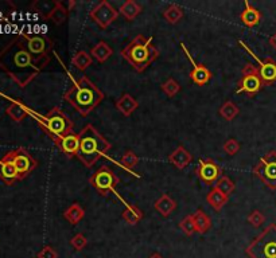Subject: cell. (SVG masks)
Here are the masks:
<instances>
[{
  "label": "cell",
  "mask_w": 276,
  "mask_h": 258,
  "mask_svg": "<svg viewBox=\"0 0 276 258\" xmlns=\"http://www.w3.org/2000/svg\"><path fill=\"white\" fill-rule=\"evenodd\" d=\"M49 62L50 56L33 55L22 35L11 39L0 50V69L22 89L33 82Z\"/></svg>",
  "instance_id": "1"
},
{
  "label": "cell",
  "mask_w": 276,
  "mask_h": 258,
  "mask_svg": "<svg viewBox=\"0 0 276 258\" xmlns=\"http://www.w3.org/2000/svg\"><path fill=\"white\" fill-rule=\"evenodd\" d=\"M104 93L88 78L82 75L70 86L64 94V100L72 105L82 117H87L95 108H97L100 102L104 100Z\"/></svg>",
  "instance_id": "2"
},
{
  "label": "cell",
  "mask_w": 276,
  "mask_h": 258,
  "mask_svg": "<svg viewBox=\"0 0 276 258\" xmlns=\"http://www.w3.org/2000/svg\"><path fill=\"white\" fill-rule=\"evenodd\" d=\"M78 135L79 151L77 159L87 168H92L96 161L100 160V157L108 154V151L112 148V144L92 124H87Z\"/></svg>",
  "instance_id": "3"
},
{
  "label": "cell",
  "mask_w": 276,
  "mask_h": 258,
  "mask_svg": "<svg viewBox=\"0 0 276 258\" xmlns=\"http://www.w3.org/2000/svg\"><path fill=\"white\" fill-rule=\"evenodd\" d=\"M120 54L137 73H143L158 58L159 50L152 45V37L146 38L140 34L133 38Z\"/></svg>",
  "instance_id": "4"
},
{
  "label": "cell",
  "mask_w": 276,
  "mask_h": 258,
  "mask_svg": "<svg viewBox=\"0 0 276 258\" xmlns=\"http://www.w3.org/2000/svg\"><path fill=\"white\" fill-rule=\"evenodd\" d=\"M39 127L53 141H57L64 136L73 133V123L60 108H53L46 116L38 119Z\"/></svg>",
  "instance_id": "5"
},
{
  "label": "cell",
  "mask_w": 276,
  "mask_h": 258,
  "mask_svg": "<svg viewBox=\"0 0 276 258\" xmlns=\"http://www.w3.org/2000/svg\"><path fill=\"white\" fill-rule=\"evenodd\" d=\"M250 258H276V223H269L245 247Z\"/></svg>",
  "instance_id": "6"
},
{
  "label": "cell",
  "mask_w": 276,
  "mask_h": 258,
  "mask_svg": "<svg viewBox=\"0 0 276 258\" xmlns=\"http://www.w3.org/2000/svg\"><path fill=\"white\" fill-rule=\"evenodd\" d=\"M88 182L99 192L100 196H108L115 190V187L120 183V178L115 174L111 167L101 165L97 171L89 176Z\"/></svg>",
  "instance_id": "7"
},
{
  "label": "cell",
  "mask_w": 276,
  "mask_h": 258,
  "mask_svg": "<svg viewBox=\"0 0 276 258\" xmlns=\"http://www.w3.org/2000/svg\"><path fill=\"white\" fill-rule=\"evenodd\" d=\"M263 88H264V83L261 81L257 66L252 64H246L241 70V77L238 79L236 93H245L246 97L252 98Z\"/></svg>",
  "instance_id": "8"
},
{
  "label": "cell",
  "mask_w": 276,
  "mask_h": 258,
  "mask_svg": "<svg viewBox=\"0 0 276 258\" xmlns=\"http://www.w3.org/2000/svg\"><path fill=\"white\" fill-rule=\"evenodd\" d=\"M252 172L269 190H276V151H269L261 157Z\"/></svg>",
  "instance_id": "9"
},
{
  "label": "cell",
  "mask_w": 276,
  "mask_h": 258,
  "mask_svg": "<svg viewBox=\"0 0 276 258\" xmlns=\"http://www.w3.org/2000/svg\"><path fill=\"white\" fill-rule=\"evenodd\" d=\"M119 15H120L119 10H116V8H115L109 2H106V0H101L96 7H93L91 11H89V18H91L100 28H102V30L108 28V27L119 18Z\"/></svg>",
  "instance_id": "10"
},
{
  "label": "cell",
  "mask_w": 276,
  "mask_h": 258,
  "mask_svg": "<svg viewBox=\"0 0 276 258\" xmlns=\"http://www.w3.org/2000/svg\"><path fill=\"white\" fill-rule=\"evenodd\" d=\"M8 154H10L12 161H14V164H15L20 180L27 178L31 172L37 168V165H38V161L31 156L30 152H29L24 147H19V148H16V150L10 151Z\"/></svg>",
  "instance_id": "11"
},
{
  "label": "cell",
  "mask_w": 276,
  "mask_h": 258,
  "mask_svg": "<svg viewBox=\"0 0 276 258\" xmlns=\"http://www.w3.org/2000/svg\"><path fill=\"white\" fill-rule=\"evenodd\" d=\"M196 175L206 186H213L223 176V168L213 160L212 157H205V159H201L198 163L197 168H196Z\"/></svg>",
  "instance_id": "12"
},
{
  "label": "cell",
  "mask_w": 276,
  "mask_h": 258,
  "mask_svg": "<svg viewBox=\"0 0 276 258\" xmlns=\"http://www.w3.org/2000/svg\"><path fill=\"white\" fill-rule=\"evenodd\" d=\"M20 35L26 42L29 51L34 56H49V52L54 49V41L46 35Z\"/></svg>",
  "instance_id": "13"
},
{
  "label": "cell",
  "mask_w": 276,
  "mask_h": 258,
  "mask_svg": "<svg viewBox=\"0 0 276 258\" xmlns=\"http://www.w3.org/2000/svg\"><path fill=\"white\" fill-rule=\"evenodd\" d=\"M181 47L182 50L185 51L186 56H187L190 62H191V65H193V69L190 71V79L198 86L206 85V83L212 79V71L209 70L205 65L196 64V61L193 60V56H191V54L189 52V50L186 49V46L183 42H181Z\"/></svg>",
  "instance_id": "14"
},
{
  "label": "cell",
  "mask_w": 276,
  "mask_h": 258,
  "mask_svg": "<svg viewBox=\"0 0 276 258\" xmlns=\"http://www.w3.org/2000/svg\"><path fill=\"white\" fill-rule=\"evenodd\" d=\"M0 180L7 186H14L20 180L19 174L8 152L0 159Z\"/></svg>",
  "instance_id": "15"
},
{
  "label": "cell",
  "mask_w": 276,
  "mask_h": 258,
  "mask_svg": "<svg viewBox=\"0 0 276 258\" xmlns=\"http://www.w3.org/2000/svg\"><path fill=\"white\" fill-rule=\"evenodd\" d=\"M54 144L68 159H73V157L78 155L79 135L73 132L70 135L64 136V137L57 140V141H54Z\"/></svg>",
  "instance_id": "16"
},
{
  "label": "cell",
  "mask_w": 276,
  "mask_h": 258,
  "mask_svg": "<svg viewBox=\"0 0 276 258\" xmlns=\"http://www.w3.org/2000/svg\"><path fill=\"white\" fill-rule=\"evenodd\" d=\"M259 74L264 86H271L276 82V61L271 56L259 61Z\"/></svg>",
  "instance_id": "17"
},
{
  "label": "cell",
  "mask_w": 276,
  "mask_h": 258,
  "mask_svg": "<svg viewBox=\"0 0 276 258\" xmlns=\"http://www.w3.org/2000/svg\"><path fill=\"white\" fill-rule=\"evenodd\" d=\"M69 10L68 7H65L64 3L60 2V0H54L53 7L50 8L49 12L45 15V20H50L51 23H54L56 26H61L62 23H65V20L68 19L69 16Z\"/></svg>",
  "instance_id": "18"
},
{
  "label": "cell",
  "mask_w": 276,
  "mask_h": 258,
  "mask_svg": "<svg viewBox=\"0 0 276 258\" xmlns=\"http://www.w3.org/2000/svg\"><path fill=\"white\" fill-rule=\"evenodd\" d=\"M169 160L173 165H175L178 169L186 168L187 165L193 161V155L186 150L183 146H179L175 151H173L169 156Z\"/></svg>",
  "instance_id": "19"
},
{
  "label": "cell",
  "mask_w": 276,
  "mask_h": 258,
  "mask_svg": "<svg viewBox=\"0 0 276 258\" xmlns=\"http://www.w3.org/2000/svg\"><path fill=\"white\" fill-rule=\"evenodd\" d=\"M244 4H245V8H244V11L240 14V20H241L244 26H246L248 28H252V27H255L256 24L260 23L263 15H261V12L259 11L256 7H254L250 2H245Z\"/></svg>",
  "instance_id": "20"
},
{
  "label": "cell",
  "mask_w": 276,
  "mask_h": 258,
  "mask_svg": "<svg viewBox=\"0 0 276 258\" xmlns=\"http://www.w3.org/2000/svg\"><path fill=\"white\" fill-rule=\"evenodd\" d=\"M115 106L119 112L125 117H129L137 108H139V102L131 96V94H123L118 101L115 102Z\"/></svg>",
  "instance_id": "21"
},
{
  "label": "cell",
  "mask_w": 276,
  "mask_h": 258,
  "mask_svg": "<svg viewBox=\"0 0 276 258\" xmlns=\"http://www.w3.org/2000/svg\"><path fill=\"white\" fill-rule=\"evenodd\" d=\"M154 209H155L162 217L167 218L177 209V202H175L174 199L171 198L169 194H163L162 196L154 203Z\"/></svg>",
  "instance_id": "22"
},
{
  "label": "cell",
  "mask_w": 276,
  "mask_h": 258,
  "mask_svg": "<svg viewBox=\"0 0 276 258\" xmlns=\"http://www.w3.org/2000/svg\"><path fill=\"white\" fill-rule=\"evenodd\" d=\"M142 11H143V7L135 0H125L124 3L119 7L120 15L124 16L125 20H128V22H132L133 19H136V16Z\"/></svg>",
  "instance_id": "23"
},
{
  "label": "cell",
  "mask_w": 276,
  "mask_h": 258,
  "mask_svg": "<svg viewBox=\"0 0 276 258\" xmlns=\"http://www.w3.org/2000/svg\"><path fill=\"white\" fill-rule=\"evenodd\" d=\"M112 54H114L112 47L104 41H100L99 43H96V46H93L91 50L92 58H95V60L97 61V62H100V64L106 62V61L112 56Z\"/></svg>",
  "instance_id": "24"
},
{
  "label": "cell",
  "mask_w": 276,
  "mask_h": 258,
  "mask_svg": "<svg viewBox=\"0 0 276 258\" xmlns=\"http://www.w3.org/2000/svg\"><path fill=\"white\" fill-rule=\"evenodd\" d=\"M85 217V209L79 203H73L64 211V218L73 226L78 224Z\"/></svg>",
  "instance_id": "25"
},
{
  "label": "cell",
  "mask_w": 276,
  "mask_h": 258,
  "mask_svg": "<svg viewBox=\"0 0 276 258\" xmlns=\"http://www.w3.org/2000/svg\"><path fill=\"white\" fill-rule=\"evenodd\" d=\"M7 116L15 123H22L27 116H29V110L22 102L19 101H12L11 104L8 105V108L6 109Z\"/></svg>",
  "instance_id": "26"
},
{
  "label": "cell",
  "mask_w": 276,
  "mask_h": 258,
  "mask_svg": "<svg viewBox=\"0 0 276 258\" xmlns=\"http://www.w3.org/2000/svg\"><path fill=\"white\" fill-rule=\"evenodd\" d=\"M206 200H208V203L210 205V207H212L214 211H221L223 207L225 206L228 203V200H229V196H227V195L223 194L221 191L217 190V188L214 187L208 195H206Z\"/></svg>",
  "instance_id": "27"
},
{
  "label": "cell",
  "mask_w": 276,
  "mask_h": 258,
  "mask_svg": "<svg viewBox=\"0 0 276 258\" xmlns=\"http://www.w3.org/2000/svg\"><path fill=\"white\" fill-rule=\"evenodd\" d=\"M193 221L196 224V232L198 234H205L209 232V228L212 227V219L208 214L204 213L202 210H197L193 213Z\"/></svg>",
  "instance_id": "28"
},
{
  "label": "cell",
  "mask_w": 276,
  "mask_h": 258,
  "mask_svg": "<svg viewBox=\"0 0 276 258\" xmlns=\"http://www.w3.org/2000/svg\"><path fill=\"white\" fill-rule=\"evenodd\" d=\"M144 214L143 211L139 209L137 206H133V205H128L125 207V210L121 214V218L124 219L129 226H135V224L139 223L142 219H143Z\"/></svg>",
  "instance_id": "29"
},
{
  "label": "cell",
  "mask_w": 276,
  "mask_h": 258,
  "mask_svg": "<svg viewBox=\"0 0 276 258\" xmlns=\"http://www.w3.org/2000/svg\"><path fill=\"white\" fill-rule=\"evenodd\" d=\"M93 62V58L89 52H87L85 50H79L77 51L72 58V65L77 70L85 71Z\"/></svg>",
  "instance_id": "30"
},
{
  "label": "cell",
  "mask_w": 276,
  "mask_h": 258,
  "mask_svg": "<svg viewBox=\"0 0 276 258\" xmlns=\"http://www.w3.org/2000/svg\"><path fill=\"white\" fill-rule=\"evenodd\" d=\"M183 10H182L181 6H178V4H171L169 7L163 11V18L166 20L167 23H170V24H177L182 18H183Z\"/></svg>",
  "instance_id": "31"
},
{
  "label": "cell",
  "mask_w": 276,
  "mask_h": 258,
  "mask_svg": "<svg viewBox=\"0 0 276 258\" xmlns=\"http://www.w3.org/2000/svg\"><path fill=\"white\" fill-rule=\"evenodd\" d=\"M219 116L227 121H233L240 113V108L233 101H225L218 110Z\"/></svg>",
  "instance_id": "32"
},
{
  "label": "cell",
  "mask_w": 276,
  "mask_h": 258,
  "mask_svg": "<svg viewBox=\"0 0 276 258\" xmlns=\"http://www.w3.org/2000/svg\"><path fill=\"white\" fill-rule=\"evenodd\" d=\"M137 163H139V157H137V155L135 154L133 151L128 150L121 155L120 164L123 168L128 169V171H132V169L137 165Z\"/></svg>",
  "instance_id": "33"
},
{
  "label": "cell",
  "mask_w": 276,
  "mask_h": 258,
  "mask_svg": "<svg viewBox=\"0 0 276 258\" xmlns=\"http://www.w3.org/2000/svg\"><path fill=\"white\" fill-rule=\"evenodd\" d=\"M160 89H162V92L166 94L167 97L173 98L181 92V85L177 82V79L170 77V78H167L166 81L160 85Z\"/></svg>",
  "instance_id": "34"
},
{
  "label": "cell",
  "mask_w": 276,
  "mask_h": 258,
  "mask_svg": "<svg viewBox=\"0 0 276 258\" xmlns=\"http://www.w3.org/2000/svg\"><path fill=\"white\" fill-rule=\"evenodd\" d=\"M214 187L217 188V190H219L223 194H225L227 196H229V195L235 191L236 188V184L232 182V179L229 178V176L227 175H223L221 178L218 179V182H217L216 184H214Z\"/></svg>",
  "instance_id": "35"
},
{
  "label": "cell",
  "mask_w": 276,
  "mask_h": 258,
  "mask_svg": "<svg viewBox=\"0 0 276 258\" xmlns=\"http://www.w3.org/2000/svg\"><path fill=\"white\" fill-rule=\"evenodd\" d=\"M179 227H181L182 233L187 237H191L196 232V224H194L193 221V214H190V215H186L181 222H179Z\"/></svg>",
  "instance_id": "36"
},
{
  "label": "cell",
  "mask_w": 276,
  "mask_h": 258,
  "mask_svg": "<svg viewBox=\"0 0 276 258\" xmlns=\"http://www.w3.org/2000/svg\"><path fill=\"white\" fill-rule=\"evenodd\" d=\"M88 245V240L87 237L84 236L82 233H78L76 236L73 237L72 240H70V246L74 249L76 251H81L84 250Z\"/></svg>",
  "instance_id": "37"
},
{
  "label": "cell",
  "mask_w": 276,
  "mask_h": 258,
  "mask_svg": "<svg viewBox=\"0 0 276 258\" xmlns=\"http://www.w3.org/2000/svg\"><path fill=\"white\" fill-rule=\"evenodd\" d=\"M246 221H248V223L250 224H252L254 227H260L261 224L265 222V217H264V214L261 213V211H259V210H254V211L248 215Z\"/></svg>",
  "instance_id": "38"
},
{
  "label": "cell",
  "mask_w": 276,
  "mask_h": 258,
  "mask_svg": "<svg viewBox=\"0 0 276 258\" xmlns=\"http://www.w3.org/2000/svg\"><path fill=\"white\" fill-rule=\"evenodd\" d=\"M240 142L236 140V138H229L227 141L224 142L223 150L225 151V154H228L229 156H235L236 154H238V151H240Z\"/></svg>",
  "instance_id": "39"
},
{
  "label": "cell",
  "mask_w": 276,
  "mask_h": 258,
  "mask_svg": "<svg viewBox=\"0 0 276 258\" xmlns=\"http://www.w3.org/2000/svg\"><path fill=\"white\" fill-rule=\"evenodd\" d=\"M37 257L38 258H58V253L53 246H45L41 251H39L38 254H37Z\"/></svg>",
  "instance_id": "40"
},
{
  "label": "cell",
  "mask_w": 276,
  "mask_h": 258,
  "mask_svg": "<svg viewBox=\"0 0 276 258\" xmlns=\"http://www.w3.org/2000/svg\"><path fill=\"white\" fill-rule=\"evenodd\" d=\"M268 42H269V45H271V47H272V49L276 51V33L273 35H271V37H269Z\"/></svg>",
  "instance_id": "41"
},
{
  "label": "cell",
  "mask_w": 276,
  "mask_h": 258,
  "mask_svg": "<svg viewBox=\"0 0 276 258\" xmlns=\"http://www.w3.org/2000/svg\"><path fill=\"white\" fill-rule=\"evenodd\" d=\"M73 7H76V2H74V0H70V2H69V7H68L69 11H72Z\"/></svg>",
  "instance_id": "42"
},
{
  "label": "cell",
  "mask_w": 276,
  "mask_h": 258,
  "mask_svg": "<svg viewBox=\"0 0 276 258\" xmlns=\"http://www.w3.org/2000/svg\"><path fill=\"white\" fill-rule=\"evenodd\" d=\"M148 258H163V257L160 254H159V253H152V254L150 255Z\"/></svg>",
  "instance_id": "43"
},
{
  "label": "cell",
  "mask_w": 276,
  "mask_h": 258,
  "mask_svg": "<svg viewBox=\"0 0 276 258\" xmlns=\"http://www.w3.org/2000/svg\"><path fill=\"white\" fill-rule=\"evenodd\" d=\"M35 258H38V257H35Z\"/></svg>",
  "instance_id": "44"
}]
</instances>
